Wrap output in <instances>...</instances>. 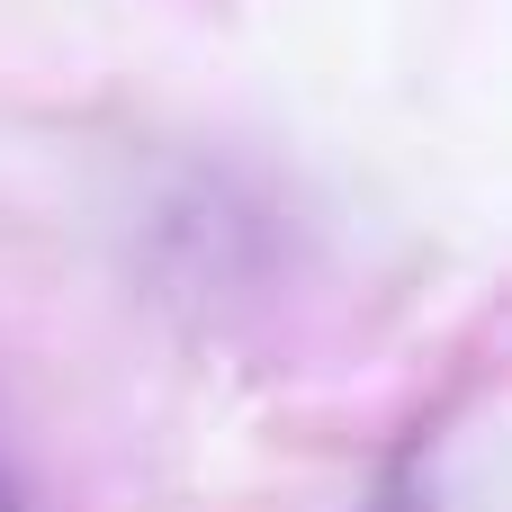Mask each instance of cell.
I'll return each instance as SVG.
<instances>
[{"instance_id": "obj_1", "label": "cell", "mask_w": 512, "mask_h": 512, "mask_svg": "<svg viewBox=\"0 0 512 512\" xmlns=\"http://www.w3.org/2000/svg\"><path fill=\"white\" fill-rule=\"evenodd\" d=\"M0 512H18V486H9V468H0Z\"/></svg>"}]
</instances>
